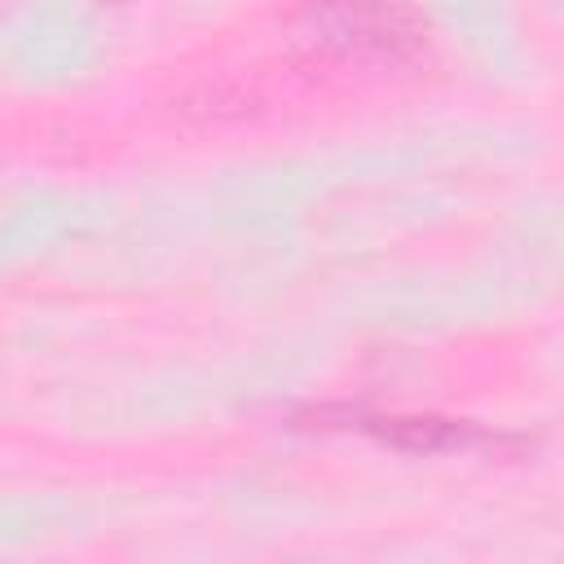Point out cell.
Instances as JSON below:
<instances>
[{"instance_id": "1", "label": "cell", "mask_w": 564, "mask_h": 564, "mask_svg": "<svg viewBox=\"0 0 564 564\" xmlns=\"http://www.w3.org/2000/svg\"><path fill=\"white\" fill-rule=\"evenodd\" d=\"M304 40L335 57H410L423 26L397 0H313L304 9Z\"/></svg>"}]
</instances>
